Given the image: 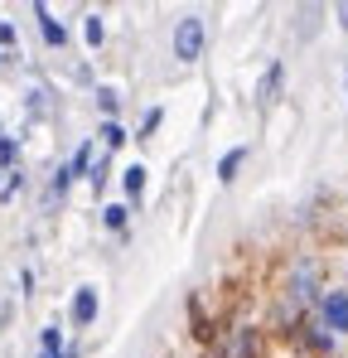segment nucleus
<instances>
[{"label": "nucleus", "mask_w": 348, "mask_h": 358, "mask_svg": "<svg viewBox=\"0 0 348 358\" xmlns=\"http://www.w3.org/2000/svg\"><path fill=\"white\" fill-rule=\"evenodd\" d=\"M203 54V20L198 15H184L179 24H174V59L194 63Z\"/></svg>", "instance_id": "f257e3e1"}, {"label": "nucleus", "mask_w": 348, "mask_h": 358, "mask_svg": "<svg viewBox=\"0 0 348 358\" xmlns=\"http://www.w3.org/2000/svg\"><path fill=\"white\" fill-rule=\"evenodd\" d=\"M213 358H256V334L252 329H228Z\"/></svg>", "instance_id": "f03ea898"}, {"label": "nucleus", "mask_w": 348, "mask_h": 358, "mask_svg": "<svg viewBox=\"0 0 348 358\" xmlns=\"http://www.w3.org/2000/svg\"><path fill=\"white\" fill-rule=\"evenodd\" d=\"M324 320H329V329H348V291H329L324 296Z\"/></svg>", "instance_id": "7ed1b4c3"}, {"label": "nucleus", "mask_w": 348, "mask_h": 358, "mask_svg": "<svg viewBox=\"0 0 348 358\" xmlns=\"http://www.w3.org/2000/svg\"><path fill=\"white\" fill-rule=\"evenodd\" d=\"M92 315H97V291H78V300H73V320H78V324H92Z\"/></svg>", "instance_id": "20e7f679"}, {"label": "nucleus", "mask_w": 348, "mask_h": 358, "mask_svg": "<svg viewBox=\"0 0 348 358\" xmlns=\"http://www.w3.org/2000/svg\"><path fill=\"white\" fill-rule=\"evenodd\" d=\"M39 20H44V39H49V44H68V34H63V24H58L54 15H49V10H44V5H39Z\"/></svg>", "instance_id": "39448f33"}, {"label": "nucleus", "mask_w": 348, "mask_h": 358, "mask_svg": "<svg viewBox=\"0 0 348 358\" xmlns=\"http://www.w3.org/2000/svg\"><path fill=\"white\" fill-rule=\"evenodd\" d=\"M242 160H247V150H228V155L218 160V175H223V179H232L237 170H242Z\"/></svg>", "instance_id": "423d86ee"}, {"label": "nucleus", "mask_w": 348, "mask_h": 358, "mask_svg": "<svg viewBox=\"0 0 348 358\" xmlns=\"http://www.w3.org/2000/svg\"><path fill=\"white\" fill-rule=\"evenodd\" d=\"M140 189H145V165H131V170H126V194L140 199Z\"/></svg>", "instance_id": "0eeeda50"}, {"label": "nucleus", "mask_w": 348, "mask_h": 358, "mask_svg": "<svg viewBox=\"0 0 348 358\" xmlns=\"http://www.w3.org/2000/svg\"><path fill=\"white\" fill-rule=\"evenodd\" d=\"M82 34H87V44H92V49H97V44L107 39V29H102V20H97V15H87V24H82Z\"/></svg>", "instance_id": "6e6552de"}, {"label": "nucleus", "mask_w": 348, "mask_h": 358, "mask_svg": "<svg viewBox=\"0 0 348 358\" xmlns=\"http://www.w3.org/2000/svg\"><path fill=\"white\" fill-rule=\"evenodd\" d=\"M102 136H107V150H116V145H121V141H126V131H121V126H116V121H107V131H102Z\"/></svg>", "instance_id": "1a4fd4ad"}, {"label": "nucleus", "mask_w": 348, "mask_h": 358, "mask_svg": "<svg viewBox=\"0 0 348 358\" xmlns=\"http://www.w3.org/2000/svg\"><path fill=\"white\" fill-rule=\"evenodd\" d=\"M10 160H15V141H5V136H0V165H10Z\"/></svg>", "instance_id": "9d476101"}, {"label": "nucleus", "mask_w": 348, "mask_h": 358, "mask_svg": "<svg viewBox=\"0 0 348 358\" xmlns=\"http://www.w3.org/2000/svg\"><path fill=\"white\" fill-rule=\"evenodd\" d=\"M107 223L112 228H126V208H107Z\"/></svg>", "instance_id": "9b49d317"}, {"label": "nucleus", "mask_w": 348, "mask_h": 358, "mask_svg": "<svg viewBox=\"0 0 348 358\" xmlns=\"http://www.w3.org/2000/svg\"><path fill=\"white\" fill-rule=\"evenodd\" d=\"M339 15H344V24H348V5H344V10H339Z\"/></svg>", "instance_id": "f8f14e48"}]
</instances>
